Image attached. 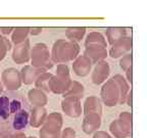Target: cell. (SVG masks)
Instances as JSON below:
<instances>
[{"instance_id":"obj_26","label":"cell","mask_w":147,"mask_h":138,"mask_svg":"<svg viewBox=\"0 0 147 138\" xmlns=\"http://www.w3.org/2000/svg\"><path fill=\"white\" fill-rule=\"evenodd\" d=\"M43 125H47V126L53 127V128L61 129L62 125H63V118H62V115L59 113H56V112L48 114Z\"/></svg>"},{"instance_id":"obj_35","label":"cell","mask_w":147,"mask_h":138,"mask_svg":"<svg viewBox=\"0 0 147 138\" xmlns=\"http://www.w3.org/2000/svg\"><path fill=\"white\" fill-rule=\"evenodd\" d=\"M92 138H113L109 133H107L106 131H102V130H98L95 133H93Z\"/></svg>"},{"instance_id":"obj_28","label":"cell","mask_w":147,"mask_h":138,"mask_svg":"<svg viewBox=\"0 0 147 138\" xmlns=\"http://www.w3.org/2000/svg\"><path fill=\"white\" fill-rule=\"evenodd\" d=\"M9 103L10 100L7 96H0V117L2 119H8L10 112H9Z\"/></svg>"},{"instance_id":"obj_42","label":"cell","mask_w":147,"mask_h":138,"mask_svg":"<svg viewBox=\"0 0 147 138\" xmlns=\"http://www.w3.org/2000/svg\"><path fill=\"white\" fill-rule=\"evenodd\" d=\"M3 89H4V87H3L2 83H1V81H0V94L3 92Z\"/></svg>"},{"instance_id":"obj_38","label":"cell","mask_w":147,"mask_h":138,"mask_svg":"<svg viewBox=\"0 0 147 138\" xmlns=\"http://www.w3.org/2000/svg\"><path fill=\"white\" fill-rule=\"evenodd\" d=\"M12 31H13V27H1L0 28V34L4 35V37L6 35L11 34Z\"/></svg>"},{"instance_id":"obj_23","label":"cell","mask_w":147,"mask_h":138,"mask_svg":"<svg viewBox=\"0 0 147 138\" xmlns=\"http://www.w3.org/2000/svg\"><path fill=\"white\" fill-rule=\"evenodd\" d=\"M86 28L85 27H69L65 30V36H67L69 41L76 42L79 44L81 42L86 34Z\"/></svg>"},{"instance_id":"obj_1","label":"cell","mask_w":147,"mask_h":138,"mask_svg":"<svg viewBox=\"0 0 147 138\" xmlns=\"http://www.w3.org/2000/svg\"><path fill=\"white\" fill-rule=\"evenodd\" d=\"M80 45L67 39H58L53 43L50 56L53 64H65L74 62L80 54Z\"/></svg>"},{"instance_id":"obj_11","label":"cell","mask_w":147,"mask_h":138,"mask_svg":"<svg viewBox=\"0 0 147 138\" xmlns=\"http://www.w3.org/2000/svg\"><path fill=\"white\" fill-rule=\"evenodd\" d=\"M101 123H102V120H101L100 115H97V114L84 115V119L82 122L83 132L87 135L95 133L101 127Z\"/></svg>"},{"instance_id":"obj_39","label":"cell","mask_w":147,"mask_h":138,"mask_svg":"<svg viewBox=\"0 0 147 138\" xmlns=\"http://www.w3.org/2000/svg\"><path fill=\"white\" fill-rule=\"evenodd\" d=\"M132 102H133V91H132V89H131L130 91H129L128 95H127L125 103H126L128 106H132Z\"/></svg>"},{"instance_id":"obj_5","label":"cell","mask_w":147,"mask_h":138,"mask_svg":"<svg viewBox=\"0 0 147 138\" xmlns=\"http://www.w3.org/2000/svg\"><path fill=\"white\" fill-rule=\"evenodd\" d=\"M133 47V39L132 37L126 36L122 39L117 40V42L110 45L109 51H107V54L110 57L115 60V58H121L124 55L130 53Z\"/></svg>"},{"instance_id":"obj_32","label":"cell","mask_w":147,"mask_h":138,"mask_svg":"<svg viewBox=\"0 0 147 138\" xmlns=\"http://www.w3.org/2000/svg\"><path fill=\"white\" fill-rule=\"evenodd\" d=\"M119 120L133 126V116H132V113H130V112H123V113H121Z\"/></svg>"},{"instance_id":"obj_34","label":"cell","mask_w":147,"mask_h":138,"mask_svg":"<svg viewBox=\"0 0 147 138\" xmlns=\"http://www.w3.org/2000/svg\"><path fill=\"white\" fill-rule=\"evenodd\" d=\"M21 110H22V103H21V101L18 100V99H13V100L9 103V112H10V113L16 114Z\"/></svg>"},{"instance_id":"obj_6","label":"cell","mask_w":147,"mask_h":138,"mask_svg":"<svg viewBox=\"0 0 147 138\" xmlns=\"http://www.w3.org/2000/svg\"><path fill=\"white\" fill-rule=\"evenodd\" d=\"M110 74V67L106 60H101V62L95 64L94 68L91 72V81L95 85H100L103 84L108 79Z\"/></svg>"},{"instance_id":"obj_14","label":"cell","mask_w":147,"mask_h":138,"mask_svg":"<svg viewBox=\"0 0 147 138\" xmlns=\"http://www.w3.org/2000/svg\"><path fill=\"white\" fill-rule=\"evenodd\" d=\"M83 55H85L92 62V64H97L101 60H105L107 57V49L102 46H88L85 47Z\"/></svg>"},{"instance_id":"obj_12","label":"cell","mask_w":147,"mask_h":138,"mask_svg":"<svg viewBox=\"0 0 147 138\" xmlns=\"http://www.w3.org/2000/svg\"><path fill=\"white\" fill-rule=\"evenodd\" d=\"M133 126L123 122L121 120H115L110 123L109 131L115 138H128L132 135Z\"/></svg>"},{"instance_id":"obj_22","label":"cell","mask_w":147,"mask_h":138,"mask_svg":"<svg viewBox=\"0 0 147 138\" xmlns=\"http://www.w3.org/2000/svg\"><path fill=\"white\" fill-rule=\"evenodd\" d=\"M29 118L30 115L27 110H18V113L14 114L13 121H12V127L16 131H21L23 129H26V127L29 124Z\"/></svg>"},{"instance_id":"obj_30","label":"cell","mask_w":147,"mask_h":138,"mask_svg":"<svg viewBox=\"0 0 147 138\" xmlns=\"http://www.w3.org/2000/svg\"><path fill=\"white\" fill-rule=\"evenodd\" d=\"M119 68L124 72H126L133 64V54L132 53H128V54L122 56V57L119 58Z\"/></svg>"},{"instance_id":"obj_8","label":"cell","mask_w":147,"mask_h":138,"mask_svg":"<svg viewBox=\"0 0 147 138\" xmlns=\"http://www.w3.org/2000/svg\"><path fill=\"white\" fill-rule=\"evenodd\" d=\"M30 51L31 45L29 39H27L25 42L18 44V45H14L11 54L12 60L18 64H27L30 60Z\"/></svg>"},{"instance_id":"obj_3","label":"cell","mask_w":147,"mask_h":138,"mask_svg":"<svg viewBox=\"0 0 147 138\" xmlns=\"http://www.w3.org/2000/svg\"><path fill=\"white\" fill-rule=\"evenodd\" d=\"M100 100L104 106L113 108L119 104V90L113 79H107L100 89Z\"/></svg>"},{"instance_id":"obj_10","label":"cell","mask_w":147,"mask_h":138,"mask_svg":"<svg viewBox=\"0 0 147 138\" xmlns=\"http://www.w3.org/2000/svg\"><path fill=\"white\" fill-rule=\"evenodd\" d=\"M61 110L67 117L77 119L82 115L81 100L75 98H63L61 101Z\"/></svg>"},{"instance_id":"obj_17","label":"cell","mask_w":147,"mask_h":138,"mask_svg":"<svg viewBox=\"0 0 147 138\" xmlns=\"http://www.w3.org/2000/svg\"><path fill=\"white\" fill-rule=\"evenodd\" d=\"M28 99L34 106H40L45 108V106L48 102V97L45 92L37 88L29 90L28 92Z\"/></svg>"},{"instance_id":"obj_25","label":"cell","mask_w":147,"mask_h":138,"mask_svg":"<svg viewBox=\"0 0 147 138\" xmlns=\"http://www.w3.org/2000/svg\"><path fill=\"white\" fill-rule=\"evenodd\" d=\"M52 75L53 74H51L50 72H45V73H42L41 75H39L34 83L35 88L42 90L45 93L50 92V89H49V81H50Z\"/></svg>"},{"instance_id":"obj_24","label":"cell","mask_w":147,"mask_h":138,"mask_svg":"<svg viewBox=\"0 0 147 138\" xmlns=\"http://www.w3.org/2000/svg\"><path fill=\"white\" fill-rule=\"evenodd\" d=\"M29 37V27H16L11 33V43L14 45L23 43Z\"/></svg>"},{"instance_id":"obj_18","label":"cell","mask_w":147,"mask_h":138,"mask_svg":"<svg viewBox=\"0 0 147 138\" xmlns=\"http://www.w3.org/2000/svg\"><path fill=\"white\" fill-rule=\"evenodd\" d=\"M127 29L124 27H108L105 31V39L107 44L113 45L117 40L122 39L127 35Z\"/></svg>"},{"instance_id":"obj_43","label":"cell","mask_w":147,"mask_h":138,"mask_svg":"<svg viewBox=\"0 0 147 138\" xmlns=\"http://www.w3.org/2000/svg\"><path fill=\"white\" fill-rule=\"evenodd\" d=\"M30 138H37V137H34V136H29Z\"/></svg>"},{"instance_id":"obj_7","label":"cell","mask_w":147,"mask_h":138,"mask_svg":"<svg viewBox=\"0 0 147 138\" xmlns=\"http://www.w3.org/2000/svg\"><path fill=\"white\" fill-rule=\"evenodd\" d=\"M71 83V76H61V75H52L49 81V89L54 94H63L69 87Z\"/></svg>"},{"instance_id":"obj_36","label":"cell","mask_w":147,"mask_h":138,"mask_svg":"<svg viewBox=\"0 0 147 138\" xmlns=\"http://www.w3.org/2000/svg\"><path fill=\"white\" fill-rule=\"evenodd\" d=\"M125 73H126V77H125V79H126L127 82L129 83V85L132 86V84H133V67L129 68Z\"/></svg>"},{"instance_id":"obj_21","label":"cell","mask_w":147,"mask_h":138,"mask_svg":"<svg viewBox=\"0 0 147 138\" xmlns=\"http://www.w3.org/2000/svg\"><path fill=\"white\" fill-rule=\"evenodd\" d=\"M85 47L88 46H102L104 48L107 47V42H106L105 37L99 32H90L86 36L85 42H84Z\"/></svg>"},{"instance_id":"obj_2","label":"cell","mask_w":147,"mask_h":138,"mask_svg":"<svg viewBox=\"0 0 147 138\" xmlns=\"http://www.w3.org/2000/svg\"><path fill=\"white\" fill-rule=\"evenodd\" d=\"M31 66L38 69H43L45 72H48L52 69L53 62L51 60L50 51L48 46L45 43H36L30 51Z\"/></svg>"},{"instance_id":"obj_37","label":"cell","mask_w":147,"mask_h":138,"mask_svg":"<svg viewBox=\"0 0 147 138\" xmlns=\"http://www.w3.org/2000/svg\"><path fill=\"white\" fill-rule=\"evenodd\" d=\"M43 32V29L41 27H31L29 28V35H32V36H37V35H40Z\"/></svg>"},{"instance_id":"obj_16","label":"cell","mask_w":147,"mask_h":138,"mask_svg":"<svg viewBox=\"0 0 147 138\" xmlns=\"http://www.w3.org/2000/svg\"><path fill=\"white\" fill-rule=\"evenodd\" d=\"M47 115H48V113H47V110L45 108L34 106L31 110L29 123L33 128H41L45 122Z\"/></svg>"},{"instance_id":"obj_20","label":"cell","mask_w":147,"mask_h":138,"mask_svg":"<svg viewBox=\"0 0 147 138\" xmlns=\"http://www.w3.org/2000/svg\"><path fill=\"white\" fill-rule=\"evenodd\" d=\"M85 93V88L80 82L76 80H71V83L67 90L64 92L62 96L63 98H75V99H82Z\"/></svg>"},{"instance_id":"obj_31","label":"cell","mask_w":147,"mask_h":138,"mask_svg":"<svg viewBox=\"0 0 147 138\" xmlns=\"http://www.w3.org/2000/svg\"><path fill=\"white\" fill-rule=\"evenodd\" d=\"M55 75H61V76H71L69 68L65 64H58L56 67V73Z\"/></svg>"},{"instance_id":"obj_44","label":"cell","mask_w":147,"mask_h":138,"mask_svg":"<svg viewBox=\"0 0 147 138\" xmlns=\"http://www.w3.org/2000/svg\"><path fill=\"white\" fill-rule=\"evenodd\" d=\"M0 36H2V35H1V34H0Z\"/></svg>"},{"instance_id":"obj_15","label":"cell","mask_w":147,"mask_h":138,"mask_svg":"<svg viewBox=\"0 0 147 138\" xmlns=\"http://www.w3.org/2000/svg\"><path fill=\"white\" fill-rule=\"evenodd\" d=\"M83 114L88 115V114H97V115H102V102L100 98L97 96H88L83 103Z\"/></svg>"},{"instance_id":"obj_41","label":"cell","mask_w":147,"mask_h":138,"mask_svg":"<svg viewBox=\"0 0 147 138\" xmlns=\"http://www.w3.org/2000/svg\"><path fill=\"white\" fill-rule=\"evenodd\" d=\"M12 138H30L29 136H26L23 133H16V134H11Z\"/></svg>"},{"instance_id":"obj_9","label":"cell","mask_w":147,"mask_h":138,"mask_svg":"<svg viewBox=\"0 0 147 138\" xmlns=\"http://www.w3.org/2000/svg\"><path fill=\"white\" fill-rule=\"evenodd\" d=\"M93 64L92 62L85 55H79L78 57L73 62V72L78 77H87L92 71Z\"/></svg>"},{"instance_id":"obj_33","label":"cell","mask_w":147,"mask_h":138,"mask_svg":"<svg viewBox=\"0 0 147 138\" xmlns=\"http://www.w3.org/2000/svg\"><path fill=\"white\" fill-rule=\"evenodd\" d=\"M60 138H77L76 131L71 127H67V128L63 129L61 131Z\"/></svg>"},{"instance_id":"obj_40","label":"cell","mask_w":147,"mask_h":138,"mask_svg":"<svg viewBox=\"0 0 147 138\" xmlns=\"http://www.w3.org/2000/svg\"><path fill=\"white\" fill-rule=\"evenodd\" d=\"M0 138H12V135L6 131H0Z\"/></svg>"},{"instance_id":"obj_13","label":"cell","mask_w":147,"mask_h":138,"mask_svg":"<svg viewBox=\"0 0 147 138\" xmlns=\"http://www.w3.org/2000/svg\"><path fill=\"white\" fill-rule=\"evenodd\" d=\"M20 73H21L22 77V83L25 85H31V84L35 83L38 76L41 75L42 73H45V71L43 69L32 67L31 64H26L25 67L22 68Z\"/></svg>"},{"instance_id":"obj_4","label":"cell","mask_w":147,"mask_h":138,"mask_svg":"<svg viewBox=\"0 0 147 138\" xmlns=\"http://www.w3.org/2000/svg\"><path fill=\"white\" fill-rule=\"evenodd\" d=\"M1 83L4 88L9 91H14L21 88L22 86V77L21 73L16 68H8L5 69L1 74Z\"/></svg>"},{"instance_id":"obj_19","label":"cell","mask_w":147,"mask_h":138,"mask_svg":"<svg viewBox=\"0 0 147 138\" xmlns=\"http://www.w3.org/2000/svg\"><path fill=\"white\" fill-rule=\"evenodd\" d=\"M111 79L115 82V84H117V88H119V104H125L126 97H127V95H128L129 91H130V85H129V83L127 82L125 77L123 76V75H121V74H115Z\"/></svg>"},{"instance_id":"obj_27","label":"cell","mask_w":147,"mask_h":138,"mask_svg":"<svg viewBox=\"0 0 147 138\" xmlns=\"http://www.w3.org/2000/svg\"><path fill=\"white\" fill-rule=\"evenodd\" d=\"M61 129L53 128V127L43 125L39 130L40 138H60Z\"/></svg>"},{"instance_id":"obj_29","label":"cell","mask_w":147,"mask_h":138,"mask_svg":"<svg viewBox=\"0 0 147 138\" xmlns=\"http://www.w3.org/2000/svg\"><path fill=\"white\" fill-rule=\"evenodd\" d=\"M12 48L11 42L7 39L6 37L0 36V62L5 58L7 51Z\"/></svg>"}]
</instances>
